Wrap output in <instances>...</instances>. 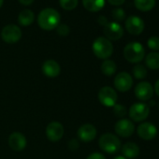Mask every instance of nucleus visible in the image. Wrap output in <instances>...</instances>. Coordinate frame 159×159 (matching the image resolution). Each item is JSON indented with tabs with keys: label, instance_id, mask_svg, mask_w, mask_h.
I'll list each match as a JSON object with an SVG mask.
<instances>
[{
	"label": "nucleus",
	"instance_id": "1",
	"mask_svg": "<svg viewBox=\"0 0 159 159\" xmlns=\"http://www.w3.org/2000/svg\"><path fill=\"white\" fill-rule=\"evenodd\" d=\"M60 20L61 16L59 12L52 8H47L42 10L38 16V24L39 27L47 31L56 28L60 24Z\"/></svg>",
	"mask_w": 159,
	"mask_h": 159
},
{
	"label": "nucleus",
	"instance_id": "2",
	"mask_svg": "<svg viewBox=\"0 0 159 159\" xmlns=\"http://www.w3.org/2000/svg\"><path fill=\"white\" fill-rule=\"evenodd\" d=\"M124 57L129 63L138 64L144 59L145 50L139 42H130L124 49Z\"/></svg>",
	"mask_w": 159,
	"mask_h": 159
},
{
	"label": "nucleus",
	"instance_id": "3",
	"mask_svg": "<svg viewBox=\"0 0 159 159\" xmlns=\"http://www.w3.org/2000/svg\"><path fill=\"white\" fill-rule=\"evenodd\" d=\"M93 52L95 55L99 59H108L113 52V45L105 37H99L93 42Z\"/></svg>",
	"mask_w": 159,
	"mask_h": 159
},
{
	"label": "nucleus",
	"instance_id": "4",
	"mask_svg": "<svg viewBox=\"0 0 159 159\" xmlns=\"http://www.w3.org/2000/svg\"><path fill=\"white\" fill-rule=\"evenodd\" d=\"M98 145L102 151L112 154L121 149V140L116 135L112 133H105L100 136L98 139Z\"/></svg>",
	"mask_w": 159,
	"mask_h": 159
},
{
	"label": "nucleus",
	"instance_id": "5",
	"mask_svg": "<svg viewBox=\"0 0 159 159\" xmlns=\"http://www.w3.org/2000/svg\"><path fill=\"white\" fill-rule=\"evenodd\" d=\"M150 113V108L145 103H135L133 104L128 111L130 119L134 122H143L145 121Z\"/></svg>",
	"mask_w": 159,
	"mask_h": 159
},
{
	"label": "nucleus",
	"instance_id": "6",
	"mask_svg": "<svg viewBox=\"0 0 159 159\" xmlns=\"http://www.w3.org/2000/svg\"><path fill=\"white\" fill-rule=\"evenodd\" d=\"M1 38L6 43H16L22 38V30L16 25H8L3 27L1 31Z\"/></svg>",
	"mask_w": 159,
	"mask_h": 159
},
{
	"label": "nucleus",
	"instance_id": "7",
	"mask_svg": "<svg viewBox=\"0 0 159 159\" xmlns=\"http://www.w3.org/2000/svg\"><path fill=\"white\" fill-rule=\"evenodd\" d=\"M98 100L99 102L105 106V107H113L118 99V95L116 91L110 87V86H104L102 87L98 92Z\"/></svg>",
	"mask_w": 159,
	"mask_h": 159
},
{
	"label": "nucleus",
	"instance_id": "8",
	"mask_svg": "<svg viewBox=\"0 0 159 159\" xmlns=\"http://www.w3.org/2000/svg\"><path fill=\"white\" fill-rule=\"evenodd\" d=\"M113 84H114V87L118 91L125 93L132 88L133 78L127 72H120L115 76Z\"/></svg>",
	"mask_w": 159,
	"mask_h": 159
},
{
	"label": "nucleus",
	"instance_id": "9",
	"mask_svg": "<svg viewBox=\"0 0 159 159\" xmlns=\"http://www.w3.org/2000/svg\"><path fill=\"white\" fill-rule=\"evenodd\" d=\"M144 27H145L144 22L139 16H135V15L129 16L125 20V29L131 35L134 36L140 35L143 32Z\"/></svg>",
	"mask_w": 159,
	"mask_h": 159
},
{
	"label": "nucleus",
	"instance_id": "10",
	"mask_svg": "<svg viewBox=\"0 0 159 159\" xmlns=\"http://www.w3.org/2000/svg\"><path fill=\"white\" fill-rule=\"evenodd\" d=\"M135 96L141 101H148L153 96V87L149 82H141L135 87Z\"/></svg>",
	"mask_w": 159,
	"mask_h": 159
},
{
	"label": "nucleus",
	"instance_id": "11",
	"mask_svg": "<svg viewBox=\"0 0 159 159\" xmlns=\"http://www.w3.org/2000/svg\"><path fill=\"white\" fill-rule=\"evenodd\" d=\"M46 136L50 141H59L64 136V126L59 122H51L46 127Z\"/></svg>",
	"mask_w": 159,
	"mask_h": 159
},
{
	"label": "nucleus",
	"instance_id": "12",
	"mask_svg": "<svg viewBox=\"0 0 159 159\" xmlns=\"http://www.w3.org/2000/svg\"><path fill=\"white\" fill-rule=\"evenodd\" d=\"M138 136L144 140H152L157 135V128L154 125L149 122L141 123L137 128Z\"/></svg>",
	"mask_w": 159,
	"mask_h": 159
},
{
	"label": "nucleus",
	"instance_id": "13",
	"mask_svg": "<svg viewBox=\"0 0 159 159\" xmlns=\"http://www.w3.org/2000/svg\"><path fill=\"white\" fill-rule=\"evenodd\" d=\"M104 35L109 40H118L123 37L124 29L117 22H111L104 26Z\"/></svg>",
	"mask_w": 159,
	"mask_h": 159
},
{
	"label": "nucleus",
	"instance_id": "14",
	"mask_svg": "<svg viewBox=\"0 0 159 159\" xmlns=\"http://www.w3.org/2000/svg\"><path fill=\"white\" fill-rule=\"evenodd\" d=\"M114 130L118 136L123 138H128L132 136V134L134 133L135 125L132 123V121L128 119H121L115 124Z\"/></svg>",
	"mask_w": 159,
	"mask_h": 159
},
{
	"label": "nucleus",
	"instance_id": "15",
	"mask_svg": "<svg viewBox=\"0 0 159 159\" xmlns=\"http://www.w3.org/2000/svg\"><path fill=\"white\" fill-rule=\"evenodd\" d=\"M27 144L25 136L21 132H13L9 137V146L16 152L23 151Z\"/></svg>",
	"mask_w": 159,
	"mask_h": 159
},
{
	"label": "nucleus",
	"instance_id": "16",
	"mask_svg": "<svg viewBox=\"0 0 159 159\" xmlns=\"http://www.w3.org/2000/svg\"><path fill=\"white\" fill-rule=\"evenodd\" d=\"M78 137L84 142H89L96 139L97 137V128L91 124H84L80 126L78 129Z\"/></svg>",
	"mask_w": 159,
	"mask_h": 159
},
{
	"label": "nucleus",
	"instance_id": "17",
	"mask_svg": "<svg viewBox=\"0 0 159 159\" xmlns=\"http://www.w3.org/2000/svg\"><path fill=\"white\" fill-rule=\"evenodd\" d=\"M42 72L48 78H56L61 72V67L56 61L50 59L43 63Z\"/></svg>",
	"mask_w": 159,
	"mask_h": 159
},
{
	"label": "nucleus",
	"instance_id": "18",
	"mask_svg": "<svg viewBox=\"0 0 159 159\" xmlns=\"http://www.w3.org/2000/svg\"><path fill=\"white\" fill-rule=\"evenodd\" d=\"M139 147L134 142H126L122 146L123 156L126 159H135L139 155Z\"/></svg>",
	"mask_w": 159,
	"mask_h": 159
},
{
	"label": "nucleus",
	"instance_id": "19",
	"mask_svg": "<svg viewBox=\"0 0 159 159\" xmlns=\"http://www.w3.org/2000/svg\"><path fill=\"white\" fill-rule=\"evenodd\" d=\"M35 20L34 12L30 10H24L19 13L18 16V22L23 26H28L31 24H33Z\"/></svg>",
	"mask_w": 159,
	"mask_h": 159
},
{
	"label": "nucleus",
	"instance_id": "20",
	"mask_svg": "<svg viewBox=\"0 0 159 159\" xmlns=\"http://www.w3.org/2000/svg\"><path fill=\"white\" fill-rule=\"evenodd\" d=\"M83 5L87 11L97 12L103 9L105 6V0H83Z\"/></svg>",
	"mask_w": 159,
	"mask_h": 159
},
{
	"label": "nucleus",
	"instance_id": "21",
	"mask_svg": "<svg viewBox=\"0 0 159 159\" xmlns=\"http://www.w3.org/2000/svg\"><path fill=\"white\" fill-rule=\"evenodd\" d=\"M145 65L148 68L152 70L159 69V52H152L145 57Z\"/></svg>",
	"mask_w": 159,
	"mask_h": 159
},
{
	"label": "nucleus",
	"instance_id": "22",
	"mask_svg": "<svg viewBox=\"0 0 159 159\" xmlns=\"http://www.w3.org/2000/svg\"><path fill=\"white\" fill-rule=\"evenodd\" d=\"M116 69H117V66L115 62L112 60L106 59L101 64V71L105 76H108V77L112 76L116 72Z\"/></svg>",
	"mask_w": 159,
	"mask_h": 159
},
{
	"label": "nucleus",
	"instance_id": "23",
	"mask_svg": "<svg viewBox=\"0 0 159 159\" xmlns=\"http://www.w3.org/2000/svg\"><path fill=\"white\" fill-rule=\"evenodd\" d=\"M135 7L140 11H149L155 6V0H134Z\"/></svg>",
	"mask_w": 159,
	"mask_h": 159
},
{
	"label": "nucleus",
	"instance_id": "24",
	"mask_svg": "<svg viewBox=\"0 0 159 159\" xmlns=\"http://www.w3.org/2000/svg\"><path fill=\"white\" fill-rule=\"evenodd\" d=\"M132 73H133V76L137 80H143V79L146 78V76L148 74V71H147V68L145 67V66L138 64L133 67Z\"/></svg>",
	"mask_w": 159,
	"mask_h": 159
},
{
	"label": "nucleus",
	"instance_id": "25",
	"mask_svg": "<svg viewBox=\"0 0 159 159\" xmlns=\"http://www.w3.org/2000/svg\"><path fill=\"white\" fill-rule=\"evenodd\" d=\"M79 0H59L60 6L66 11H72L78 6Z\"/></svg>",
	"mask_w": 159,
	"mask_h": 159
},
{
	"label": "nucleus",
	"instance_id": "26",
	"mask_svg": "<svg viewBox=\"0 0 159 159\" xmlns=\"http://www.w3.org/2000/svg\"><path fill=\"white\" fill-rule=\"evenodd\" d=\"M113 112H114V115L118 118H123L126 115L127 113V110L126 108L122 105V104H115L113 106Z\"/></svg>",
	"mask_w": 159,
	"mask_h": 159
},
{
	"label": "nucleus",
	"instance_id": "27",
	"mask_svg": "<svg viewBox=\"0 0 159 159\" xmlns=\"http://www.w3.org/2000/svg\"><path fill=\"white\" fill-rule=\"evenodd\" d=\"M148 47L152 51H159V37L152 36L147 41Z\"/></svg>",
	"mask_w": 159,
	"mask_h": 159
},
{
	"label": "nucleus",
	"instance_id": "28",
	"mask_svg": "<svg viewBox=\"0 0 159 159\" xmlns=\"http://www.w3.org/2000/svg\"><path fill=\"white\" fill-rule=\"evenodd\" d=\"M112 17L117 22H122L125 18V11L123 9L117 8V9L112 11Z\"/></svg>",
	"mask_w": 159,
	"mask_h": 159
},
{
	"label": "nucleus",
	"instance_id": "29",
	"mask_svg": "<svg viewBox=\"0 0 159 159\" xmlns=\"http://www.w3.org/2000/svg\"><path fill=\"white\" fill-rule=\"evenodd\" d=\"M56 31H57V33L60 36L65 37V36L68 35V33H69V27L66 25H65V24H59L58 26L56 27Z\"/></svg>",
	"mask_w": 159,
	"mask_h": 159
},
{
	"label": "nucleus",
	"instance_id": "30",
	"mask_svg": "<svg viewBox=\"0 0 159 159\" xmlns=\"http://www.w3.org/2000/svg\"><path fill=\"white\" fill-rule=\"evenodd\" d=\"M86 159H106V157L104 156V154L100 152H93L90 155H88Z\"/></svg>",
	"mask_w": 159,
	"mask_h": 159
},
{
	"label": "nucleus",
	"instance_id": "31",
	"mask_svg": "<svg viewBox=\"0 0 159 159\" xmlns=\"http://www.w3.org/2000/svg\"><path fill=\"white\" fill-rule=\"evenodd\" d=\"M125 0H108V2L112 6H121L125 3Z\"/></svg>",
	"mask_w": 159,
	"mask_h": 159
},
{
	"label": "nucleus",
	"instance_id": "32",
	"mask_svg": "<svg viewBox=\"0 0 159 159\" xmlns=\"http://www.w3.org/2000/svg\"><path fill=\"white\" fill-rule=\"evenodd\" d=\"M98 22L101 25H103V26H105V25L108 24V20H107V18H106L105 16H102V15L98 17Z\"/></svg>",
	"mask_w": 159,
	"mask_h": 159
},
{
	"label": "nucleus",
	"instance_id": "33",
	"mask_svg": "<svg viewBox=\"0 0 159 159\" xmlns=\"http://www.w3.org/2000/svg\"><path fill=\"white\" fill-rule=\"evenodd\" d=\"M19 1L24 6H29L34 2V0H19Z\"/></svg>",
	"mask_w": 159,
	"mask_h": 159
},
{
	"label": "nucleus",
	"instance_id": "34",
	"mask_svg": "<svg viewBox=\"0 0 159 159\" xmlns=\"http://www.w3.org/2000/svg\"><path fill=\"white\" fill-rule=\"evenodd\" d=\"M154 92H155V94L159 97V80L158 81L155 83V84H154V90H153Z\"/></svg>",
	"mask_w": 159,
	"mask_h": 159
},
{
	"label": "nucleus",
	"instance_id": "35",
	"mask_svg": "<svg viewBox=\"0 0 159 159\" xmlns=\"http://www.w3.org/2000/svg\"><path fill=\"white\" fill-rule=\"evenodd\" d=\"M114 159H126V158L124 157V156H122V155H119V156H116Z\"/></svg>",
	"mask_w": 159,
	"mask_h": 159
},
{
	"label": "nucleus",
	"instance_id": "36",
	"mask_svg": "<svg viewBox=\"0 0 159 159\" xmlns=\"http://www.w3.org/2000/svg\"><path fill=\"white\" fill-rule=\"evenodd\" d=\"M154 104H155V102H154V101H151V102H150V104H149L148 106H152V105H154Z\"/></svg>",
	"mask_w": 159,
	"mask_h": 159
},
{
	"label": "nucleus",
	"instance_id": "37",
	"mask_svg": "<svg viewBox=\"0 0 159 159\" xmlns=\"http://www.w3.org/2000/svg\"><path fill=\"white\" fill-rule=\"evenodd\" d=\"M3 1H4V0H0V8H1L2 5H3Z\"/></svg>",
	"mask_w": 159,
	"mask_h": 159
},
{
	"label": "nucleus",
	"instance_id": "38",
	"mask_svg": "<svg viewBox=\"0 0 159 159\" xmlns=\"http://www.w3.org/2000/svg\"><path fill=\"white\" fill-rule=\"evenodd\" d=\"M158 108H159V104H158Z\"/></svg>",
	"mask_w": 159,
	"mask_h": 159
}]
</instances>
